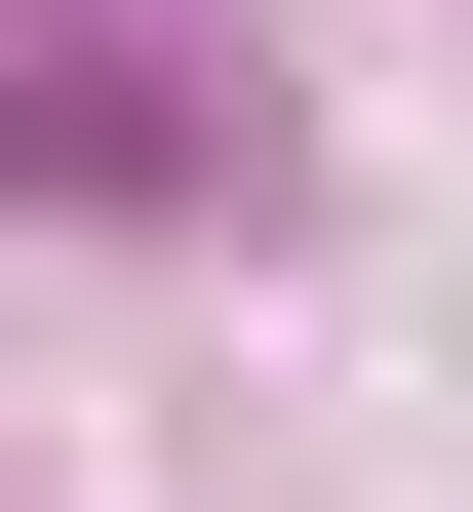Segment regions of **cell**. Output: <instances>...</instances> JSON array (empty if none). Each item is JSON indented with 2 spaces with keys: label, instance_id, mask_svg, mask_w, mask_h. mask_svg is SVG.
I'll use <instances>...</instances> for the list:
<instances>
[{
  "label": "cell",
  "instance_id": "1",
  "mask_svg": "<svg viewBox=\"0 0 473 512\" xmlns=\"http://www.w3.org/2000/svg\"><path fill=\"white\" fill-rule=\"evenodd\" d=\"M237 119H198V79H158V40H79V0H0V197H198Z\"/></svg>",
  "mask_w": 473,
  "mask_h": 512
}]
</instances>
